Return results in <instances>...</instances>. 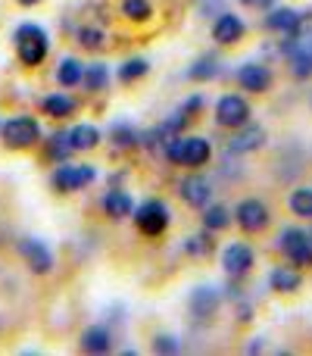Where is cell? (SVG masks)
Instances as JSON below:
<instances>
[{
  "mask_svg": "<svg viewBox=\"0 0 312 356\" xmlns=\"http://www.w3.org/2000/svg\"><path fill=\"white\" fill-rule=\"evenodd\" d=\"M79 44L85 50H104L106 47V31L100 25H81L79 29Z\"/></svg>",
  "mask_w": 312,
  "mask_h": 356,
  "instance_id": "27",
  "label": "cell"
},
{
  "mask_svg": "<svg viewBox=\"0 0 312 356\" xmlns=\"http://www.w3.org/2000/svg\"><path fill=\"white\" fill-rule=\"evenodd\" d=\"M278 247H281V253L297 269H312V241L303 228H294V225L284 228V232L278 234Z\"/></svg>",
  "mask_w": 312,
  "mask_h": 356,
  "instance_id": "5",
  "label": "cell"
},
{
  "mask_svg": "<svg viewBox=\"0 0 312 356\" xmlns=\"http://www.w3.org/2000/svg\"><path fill=\"white\" fill-rule=\"evenodd\" d=\"M19 253H22V259L28 263V269L35 275H47L54 269V253L41 238H22L19 241Z\"/></svg>",
  "mask_w": 312,
  "mask_h": 356,
  "instance_id": "11",
  "label": "cell"
},
{
  "mask_svg": "<svg viewBox=\"0 0 312 356\" xmlns=\"http://www.w3.org/2000/svg\"><path fill=\"white\" fill-rule=\"evenodd\" d=\"M100 207L106 209V216H113V219H129L131 213H135V200H131V194H125V191L113 188L104 194V200H100Z\"/></svg>",
  "mask_w": 312,
  "mask_h": 356,
  "instance_id": "18",
  "label": "cell"
},
{
  "mask_svg": "<svg viewBox=\"0 0 312 356\" xmlns=\"http://www.w3.org/2000/svg\"><path fill=\"white\" fill-rule=\"evenodd\" d=\"M259 350H263V341H259V338H256V341H253V344H250V347H247V353H259Z\"/></svg>",
  "mask_w": 312,
  "mask_h": 356,
  "instance_id": "37",
  "label": "cell"
},
{
  "mask_svg": "<svg viewBox=\"0 0 312 356\" xmlns=\"http://www.w3.org/2000/svg\"><path fill=\"white\" fill-rule=\"evenodd\" d=\"M178 194L194 209L209 207V200H213V188H209V181L203 175H184L181 181H178Z\"/></svg>",
  "mask_w": 312,
  "mask_h": 356,
  "instance_id": "13",
  "label": "cell"
},
{
  "mask_svg": "<svg viewBox=\"0 0 312 356\" xmlns=\"http://www.w3.org/2000/svg\"><path fill=\"white\" fill-rule=\"evenodd\" d=\"M16 41V54L22 60V66H41L44 56H47V31L38 22H22L13 35Z\"/></svg>",
  "mask_w": 312,
  "mask_h": 356,
  "instance_id": "2",
  "label": "cell"
},
{
  "mask_svg": "<svg viewBox=\"0 0 312 356\" xmlns=\"http://www.w3.org/2000/svg\"><path fill=\"white\" fill-rule=\"evenodd\" d=\"M231 225V213H228V207H222V203H209V207H203V228L206 232H222V228Z\"/></svg>",
  "mask_w": 312,
  "mask_h": 356,
  "instance_id": "24",
  "label": "cell"
},
{
  "mask_svg": "<svg viewBox=\"0 0 312 356\" xmlns=\"http://www.w3.org/2000/svg\"><path fill=\"white\" fill-rule=\"evenodd\" d=\"M309 241H312V232H309Z\"/></svg>",
  "mask_w": 312,
  "mask_h": 356,
  "instance_id": "40",
  "label": "cell"
},
{
  "mask_svg": "<svg viewBox=\"0 0 312 356\" xmlns=\"http://www.w3.org/2000/svg\"><path fill=\"white\" fill-rule=\"evenodd\" d=\"M253 263H256V253H253L250 244L234 241V244H228L225 250H222V269H225L231 278H244L247 272L253 269Z\"/></svg>",
  "mask_w": 312,
  "mask_h": 356,
  "instance_id": "10",
  "label": "cell"
},
{
  "mask_svg": "<svg viewBox=\"0 0 312 356\" xmlns=\"http://www.w3.org/2000/svg\"><path fill=\"white\" fill-rule=\"evenodd\" d=\"M269 219H272L269 207H265L263 200H256V197L240 200L238 209H234V222H238V228H240V232H247V234L263 232V228L269 225Z\"/></svg>",
  "mask_w": 312,
  "mask_h": 356,
  "instance_id": "8",
  "label": "cell"
},
{
  "mask_svg": "<svg viewBox=\"0 0 312 356\" xmlns=\"http://www.w3.org/2000/svg\"><path fill=\"white\" fill-rule=\"evenodd\" d=\"M300 22V13L290 10V6H272L269 16H265V29L272 31H281V35H290Z\"/></svg>",
  "mask_w": 312,
  "mask_h": 356,
  "instance_id": "19",
  "label": "cell"
},
{
  "mask_svg": "<svg viewBox=\"0 0 312 356\" xmlns=\"http://www.w3.org/2000/svg\"><path fill=\"white\" fill-rule=\"evenodd\" d=\"M110 141L116 144L119 150H135V147H141V131L138 129H131V122H113L110 125Z\"/></svg>",
  "mask_w": 312,
  "mask_h": 356,
  "instance_id": "21",
  "label": "cell"
},
{
  "mask_svg": "<svg viewBox=\"0 0 312 356\" xmlns=\"http://www.w3.org/2000/svg\"><path fill=\"white\" fill-rule=\"evenodd\" d=\"M147 72H150V63H147V60H141V56H138V60H125L122 66H119V79H122L125 85H129V81L144 79Z\"/></svg>",
  "mask_w": 312,
  "mask_h": 356,
  "instance_id": "29",
  "label": "cell"
},
{
  "mask_svg": "<svg viewBox=\"0 0 312 356\" xmlns=\"http://www.w3.org/2000/svg\"><path fill=\"white\" fill-rule=\"evenodd\" d=\"M200 110H203V97H200V94H194V97H188V100H184V104H181V110H178V113H181L184 119H190V116H194V113H200Z\"/></svg>",
  "mask_w": 312,
  "mask_h": 356,
  "instance_id": "34",
  "label": "cell"
},
{
  "mask_svg": "<svg viewBox=\"0 0 312 356\" xmlns=\"http://www.w3.org/2000/svg\"><path fill=\"white\" fill-rule=\"evenodd\" d=\"M16 3H19V6H38L41 0H16Z\"/></svg>",
  "mask_w": 312,
  "mask_h": 356,
  "instance_id": "38",
  "label": "cell"
},
{
  "mask_svg": "<svg viewBox=\"0 0 312 356\" xmlns=\"http://www.w3.org/2000/svg\"><path fill=\"white\" fill-rule=\"evenodd\" d=\"M81 72H85V66H81L79 60H72V56H66V60L56 66V81H60L63 88H79Z\"/></svg>",
  "mask_w": 312,
  "mask_h": 356,
  "instance_id": "25",
  "label": "cell"
},
{
  "mask_svg": "<svg viewBox=\"0 0 312 356\" xmlns=\"http://www.w3.org/2000/svg\"><path fill=\"white\" fill-rule=\"evenodd\" d=\"M272 81H275L272 79V69L263 66V63H244L238 69V85L250 94H265L272 88Z\"/></svg>",
  "mask_w": 312,
  "mask_h": 356,
  "instance_id": "14",
  "label": "cell"
},
{
  "mask_svg": "<svg viewBox=\"0 0 312 356\" xmlns=\"http://www.w3.org/2000/svg\"><path fill=\"white\" fill-rule=\"evenodd\" d=\"M154 350L156 353H181V341L178 338H172V334H156L154 338Z\"/></svg>",
  "mask_w": 312,
  "mask_h": 356,
  "instance_id": "33",
  "label": "cell"
},
{
  "mask_svg": "<svg viewBox=\"0 0 312 356\" xmlns=\"http://www.w3.org/2000/svg\"><path fill=\"white\" fill-rule=\"evenodd\" d=\"M269 284H272V291H278V294H294V291H300V284H303V272L297 269V266H278V269H272Z\"/></svg>",
  "mask_w": 312,
  "mask_h": 356,
  "instance_id": "17",
  "label": "cell"
},
{
  "mask_svg": "<svg viewBox=\"0 0 312 356\" xmlns=\"http://www.w3.org/2000/svg\"><path fill=\"white\" fill-rule=\"evenodd\" d=\"M265 144V129L256 122H247L240 129H234L231 141H228V154H253Z\"/></svg>",
  "mask_w": 312,
  "mask_h": 356,
  "instance_id": "15",
  "label": "cell"
},
{
  "mask_svg": "<svg viewBox=\"0 0 312 356\" xmlns=\"http://www.w3.org/2000/svg\"><path fill=\"white\" fill-rule=\"evenodd\" d=\"M69 141H72V150H94L100 144V129L91 122H81V125H72L69 129Z\"/></svg>",
  "mask_w": 312,
  "mask_h": 356,
  "instance_id": "20",
  "label": "cell"
},
{
  "mask_svg": "<svg viewBox=\"0 0 312 356\" xmlns=\"http://www.w3.org/2000/svg\"><path fill=\"white\" fill-rule=\"evenodd\" d=\"M222 294L215 288H194L188 297V313L194 322H213L219 316Z\"/></svg>",
  "mask_w": 312,
  "mask_h": 356,
  "instance_id": "9",
  "label": "cell"
},
{
  "mask_svg": "<svg viewBox=\"0 0 312 356\" xmlns=\"http://www.w3.org/2000/svg\"><path fill=\"white\" fill-rule=\"evenodd\" d=\"M209 250H213V238H209V232L194 234V238L184 241V253H190V257H209Z\"/></svg>",
  "mask_w": 312,
  "mask_h": 356,
  "instance_id": "32",
  "label": "cell"
},
{
  "mask_svg": "<svg viewBox=\"0 0 312 356\" xmlns=\"http://www.w3.org/2000/svg\"><path fill=\"white\" fill-rule=\"evenodd\" d=\"M238 3L253 6V10H272V6H275V0H238Z\"/></svg>",
  "mask_w": 312,
  "mask_h": 356,
  "instance_id": "35",
  "label": "cell"
},
{
  "mask_svg": "<svg viewBox=\"0 0 312 356\" xmlns=\"http://www.w3.org/2000/svg\"><path fill=\"white\" fill-rule=\"evenodd\" d=\"M250 116H253V110L240 94H225V97H219V104H215V122H219L222 129L234 131L250 122Z\"/></svg>",
  "mask_w": 312,
  "mask_h": 356,
  "instance_id": "7",
  "label": "cell"
},
{
  "mask_svg": "<svg viewBox=\"0 0 312 356\" xmlns=\"http://www.w3.org/2000/svg\"><path fill=\"white\" fill-rule=\"evenodd\" d=\"M0 138H3V144L13 150H28V147H35L38 138H41V125H38L35 116H13L0 125Z\"/></svg>",
  "mask_w": 312,
  "mask_h": 356,
  "instance_id": "3",
  "label": "cell"
},
{
  "mask_svg": "<svg viewBox=\"0 0 312 356\" xmlns=\"http://www.w3.org/2000/svg\"><path fill=\"white\" fill-rule=\"evenodd\" d=\"M290 213L300 219H312V188H297L290 191Z\"/></svg>",
  "mask_w": 312,
  "mask_h": 356,
  "instance_id": "28",
  "label": "cell"
},
{
  "mask_svg": "<svg viewBox=\"0 0 312 356\" xmlns=\"http://www.w3.org/2000/svg\"><path fill=\"white\" fill-rule=\"evenodd\" d=\"M75 150H72V141H69V131H56L54 138H50V156L54 160H66V156H72Z\"/></svg>",
  "mask_w": 312,
  "mask_h": 356,
  "instance_id": "31",
  "label": "cell"
},
{
  "mask_svg": "<svg viewBox=\"0 0 312 356\" xmlns=\"http://www.w3.org/2000/svg\"><path fill=\"white\" fill-rule=\"evenodd\" d=\"M238 313H240V316H238L240 322H250V319H253V316H250V313H253V309H250V303H240V309H238Z\"/></svg>",
  "mask_w": 312,
  "mask_h": 356,
  "instance_id": "36",
  "label": "cell"
},
{
  "mask_svg": "<svg viewBox=\"0 0 312 356\" xmlns=\"http://www.w3.org/2000/svg\"><path fill=\"white\" fill-rule=\"evenodd\" d=\"M94 178H97V169L88 166V163H81V166H75V163H60V169L50 175V184H54L56 191H63V194H72V191L88 188Z\"/></svg>",
  "mask_w": 312,
  "mask_h": 356,
  "instance_id": "6",
  "label": "cell"
},
{
  "mask_svg": "<svg viewBox=\"0 0 312 356\" xmlns=\"http://www.w3.org/2000/svg\"><path fill=\"white\" fill-rule=\"evenodd\" d=\"M110 85V69L106 63H88L85 72H81V88L85 91H104Z\"/></svg>",
  "mask_w": 312,
  "mask_h": 356,
  "instance_id": "23",
  "label": "cell"
},
{
  "mask_svg": "<svg viewBox=\"0 0 312 356\" xmlns=\"http://www.w3.org/2000/svg\"><path fill=\"white\" fill-rule=\"evenodd\" d=\"M300 44H306V47H309V54H312V38H309V41H300Z\"/></svg>",
  "mask_w": 312,
  "mask_h": 356,
  "instance_id": "39",
  "label": "cell"
},
{
  "mask_svg": "<svg viewBox=\"0 0 312 356\" xmlns=\"http://www.w3.org/2000/svg\"><path fill=\"white\" fill-rule=\"evenodd\" d=\"M122 16L125 19H135V22H147V19L154 16L150 0H122Z\"/></svg>",
  "mask_w": 312,
  "mask_h": 356,
  "instance_id": "30",
  "label": "cell"
},
{
  "mask_svg": "<svg viewBox=\"0 0 312 356\" xmlns=\"http://www.w3.org/2000/svg\"><path fill=\"white\" fill-rule=\"evenodd\" d=\"M247 35V25L240 16H234V13H219V19H215L213 25V41L222 44V47H231V44H240Z\"/></svg>",
  "mask_w": 312,
  "mask_h": 356,
  "instance_id": "12",
  "label": "cell"
},
{
  "mask_svg": "<svg viewBox=\"0 0 312 356\" xmlns=\"http://www.w3.org/2000/svg\"><path fill=\"white\" fill-rule=\"evenodd\" d=\"M165 160L172 166H184V169H200L209 163L213 156V144L206 138H197V135H178L165 144Z\"/></svg>",
  "mask_w": 312,
  "mask_h": 356,
  "instance_id": "1",
  "label": "cell"
},
{
  "mask_svg": "<svg viewBox=\"0 0 312 356\" xmlns=\"http://www.w3.org/2000/svg\"><path fill=\"white\" fill-rule=\"evenodd\" d=\"M41 110H44V116H50V119H66L75 113V100L69 97V94L56 91V94H50V97L41 100Z\"/></svg>",
  "mask_w": 312,
  "mask_h": 356,
  "instance_id": "22",
  "label": "cell"
},
{
  "mask_svg": "<svg viewBox=\"0 0 312 356\" xmlns=\"http://www.w3.org/2000/svg\"><path fill=\"white\" fill-rule=\"evenodd\" d=\"M81 350H85V353H94V356L110 353V350H113V332H110L106 325H91V328H85V332H81Z\"/></svg>",
  "mask_w": 312,
  "mask_h": 356,
  "instance_id": "16",
  "label": "cell"
},
{
  "mask_svg": "<svg viewBox=\"0 0 312 356\" xmlns=\"http://www.w3.org/2000/svg\"><path fill=\"white\" fill-rule=\"evenodd\" d=\"M219 72L222 69H219V60H215V56H200V60L188 69V79L190 81H209V79H215Z\"/></svg>",
  "mask_w": 312,
  "mask_h": 356,
  "instance_id": "26",
  "label": "cell"
},
{
  "mask_svg": "<svg viewBox=\"0 0 312 356\" xmlns=\"http://www.w3.org/2000/svg\"><path fill=\"white\" fill-rule=\"evenodd\" d=\"M131 216H135V225L144 238H159L172 222V213L163 200H144Z\"/></svg>",
  "mask_w": 312,
  "mask_h": 356,
  "instance_id": "4",
  "label": "cell"
}]
</instances>
